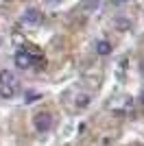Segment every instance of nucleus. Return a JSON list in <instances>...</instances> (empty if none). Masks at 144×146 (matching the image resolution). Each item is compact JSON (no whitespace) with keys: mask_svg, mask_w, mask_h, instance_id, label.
<instances>
[{"mask_svg":"<svg viewBox=\"0 0 144 146\" xmlns=\"http://www.w3.org/2000/svg\"><path fill=\"white\" fill-rule=\"evenodd\" d=\"M18 87H20V83L11 70H2L0 72V96L2 98H13L18 94Z\"/></svg>","mask_w":144,"mask_h":146,"instance_id":"obj_1","label":"nucleus"},{"mask_svg":"<svg viewBox=\"0 0 144 146\" xmlns=\"http://www.w3.org/2000/svg\"><path fill=\"white\" fill-rule=\"evenodd\" d=\"M33 124H35V129L39 133H46V131H50V127H53V116H50L48 111H39V113H35V118H33Z\"/></svg>","mask_w":144,"mask_h":146,"instance_id":"obj_2","label":"nucleus"},{"mask_svg":"<svg viewBox=\"0 0 144 146\" xmlns=\"http://www.w3.org/2000/svg\"><path fill=\"white\" fill-rule=\"evenodd\" d=\"M42 20H44L42 11L35 9V7H29V9L22 13V22H24V24H29V26H39V24H42Z\"/></svg>","mask_w":144,"mask_h":146,"instance_id":"obj_3","label":"nucleus"},{"mask_svg":"<svg viewBox=\"0 0 144 146\" xmlns=\"http://www.w3.org/2000/svg\"><path fill=\"white\" fill-rule=\"evenodd\" d=\"M33 61H35V57L31 55L29 50H18V52H15V66L22 68V70H29V68L33 66Z\"/></svg>","mask_w":144,"mask_h":146,"instance_id":"obj_4","label":"nucleus"},{"mask_svg":"<svg viewBox=\"0 0 144 146\" xmlns=\"http://www.w3.org/2000/svg\"><path fill=\"white\" fill-rule=\"evenodd\" d=\"M111 44L107 42V39H101V42H96V52L101 57H107V55H111Z\"/></svg>","mask_w":144,"mask_h":146,"instance_id":"obj_5","label":"nucleus"},{"mask_svg":"<svg viewBox=\"0 0 144 146\" xmlns=\"http://www.w3.org/2000/svg\"><path fill=\"white\" fill-rule=\"evenodd\" d=\"M116 29H118V31H129V29H131V20L116 18Z\"/></svg>","mask_w":144,"mask_h":146,"instance_id":"obj_6","label":"nucleus"},{"mask_svg":"<svg viewBox=\"0 0 144 146\" xmlns=\"http://www.w3.org/2000/svg\"><path fill=\"white\" fill-rule=\"evenodd\" d=\"M142 105H144V92H142Z\"/></svg>","mask_w":144,"mask_h":146,"instance_id":"obj_7","label":"nucleus"},{"mask_svg":"<svg viewBox=\"0 0 144 146\" xmlns=\"http://www.w3.org/2000/svg\"><path fill=\"white\" fill-rule=\"evenodd\" d=\"M122 2H125V0H122ZM129 2H131V0H129Z\"/></svg>","mask_w":144,"mask_h":146,"instance_id":"obj_8","label":"nucleus"}]
</instances>
